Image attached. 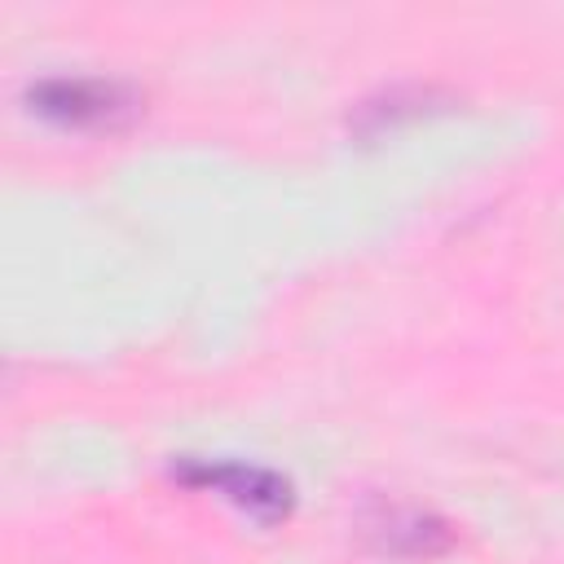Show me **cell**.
Here are the masks:
<instances>
[{
    "mask_svg": "<svg viewBox=\"0 0 564 564\" xmlns=\"http://www.w3.org/2000/svg\"><path fill=\"white\" fill-rule=\"evenodd\" d=\"M26 101L40 119L57 128H119L137 115V93L119 79L97 75H48L26 88Z\"/></svg>",
    "mask_w": 564,
    "mask_h": 564,
    "instance_id": "1",
    "label": "cell"
},
{
    "mask_svg": "<svg viewBox=\"0 0 564 564\" xmlns=\"http://www.w3.org/2000/svg\"><path fill=\"white\" fill-rule=\"evenodd\" d=\"M172 476L189 489H212L225 502H234L242 516H251L256 524H278L291 516L295 494L291 480L269 471V467H251V463H207V458H185L172 463Z\"/></svg>",
    "mask_w": 564,
    "mask_h": 564,
    "instance_id": "2",
    "label": "cell"
},
{
    "mask_svg": "<svg viewBox=\"0 0 564 564\" xmlns=\"http://www.w3.org/2000/svg\"><path fill=\"white\" fill-rule=\"evenodd\" d=\"M366 533L388 555H436L454 542L449 524L419 507H379V516L366 520Z\"/></svg>",
    "mask_w": 564,
    "mask_h": 564,
    "instance_id": "3",
    "label": "cell"
}]
</instances>
